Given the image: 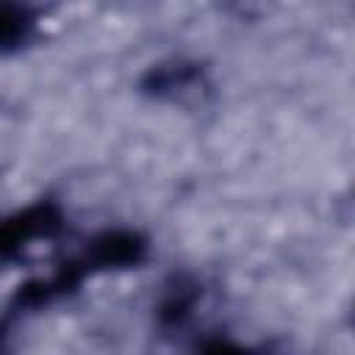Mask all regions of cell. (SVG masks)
Masks as SVG:
<instances>
[{"mask_svg":"<svg viewBox=\"0 0 355 355\" xmlns=\"http://www.w3.org/2000/svg\"><path fill=\"white\" fill-rule=\"evenodd\" d=\"M61 225V216L53 205H33L11 219L0 222V258L17 255L31 239L50 236Z\"/></svg>","mask_w":355,"mask_h":355,"instance_id":"1","label":"cell"},{"mask_svg":"<svg viewBox=\"0 0 355 355\" xmlns=\"http://www.w3.org/2000/svg\"><path fill=\"white\" fill-rule=\"evenodd\" d=\"M33 14L25 3L17 0H0V53L17 50L25 44L33 33Z\"/></svg>","mask_w":355,"mask_h":355,"instance_id":"3","label":"cell"},{"mask_svg":"<svg viewBox=\"0 0 355 355\" xmlns=\"http://www.w3.org/2000/svg\"><path fill=\"white\" fill-rule=\"evenodd\" d=\"M147 244L128 230H111L103 233L100 239L92 241L89 247V263L100 266V269H111V266H133L144 258Z\"/></svg>","mask_w":355,"mask_h":355,"instance_id":"2","label":"cell"}]
</instances>
